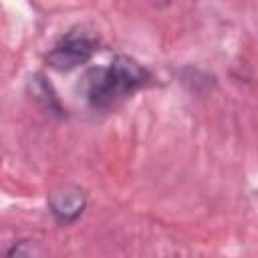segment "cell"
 <instances>
[{
  "instance_id": "3957f363",
  "label": "cell",
  "mask_w": 258,
  "mask_h": 258,
  "mask_svg": "<svg viewBox=\"0 0 258 258\" xmlns=\"http://www.w3.org/2000/svg\"><path fill=\"white\" fill-rule=\"evenodd\" d=\"M48 212L58 224H73L81 218V214L87 208V194L81 185L75 183H62L50 189L48 198Z\"/></svg>"
},
{
  "instance_id": "7a4b0ae2",
  "label": "cell",
  "mask_w": 258,
  "mask_h": 258,
  "mask_svg": "<svg viewBox=\"0 0 258 258\" xmlns=\"http://www.w3.org/2000/svg\"><path fill=\"white\" fill-rule=\"evenodd\" d=\"M97 50V42L91 34L87 32H69L67 36H62L46 54V64L54 71L67 73L73 71L85 62H89L93 58Z\"/></svg>"
},
{
  "instance_id": "277c9868",
  "label": "cell",
  "mask_w": 258,
  "mask_h": 258,
  "mask_svg": "<svg viewBox=\"0 0 258 258\" xmlns=\"http://www.w3.org/2000/svg\"><path fill=\"white\" fill-rule=\"evenodd\" d=\"M42 254V248L32 240H20L16 242L10 250H8V256H18V258H32V256H40Z\"/></svg>"
},
{
  "instance_id": "6da1fadb",
  "label": "cell",
  "mask_w": 258,
  "mask_h": 258,
  "mask_svg": "<svg viewBox=\"0 0 258 258\" xmlns=\"http://www.w3.org/2000/svg\"><path fill=\"white\" fill-rule=\"evenodd\" d=\"M147 79V71L137 60L119 54L105 67H91L85 71L79 91L89 107L107 111L139 91Z\"/></svg>"
}]
</instances>
